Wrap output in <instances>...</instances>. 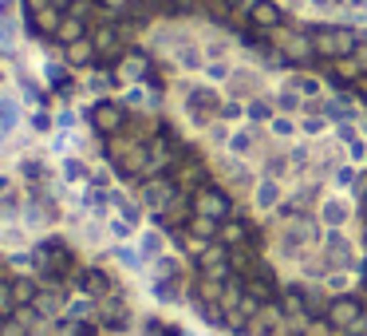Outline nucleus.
Returning <instances> with one entry per match:
<instances>
[{"label":"nucleus","mask_w":367,"mask_h":336,"mask_svg":"<svg viewBox=\"0 0 367 336\" xmlns=\"http://www.w3.org/2000/svg\"><path fill=\"white\" fill-rule=\"evenodd\" d=\"M12 309V297H9V289H0V312H9Z\"/></svg>","instance_id":"nucleus-1"},{"label":"nucleus","mask_w":367,"mask_h":336,"mask_svg":"<svg viewBox=\"0 0 367 336\" xmlns=\"http://www.w3.org/2000/svg\"><path fill=\"white\" fill-rule=\"evenodd\" d=\"M4 186H9V182H4V178H0V190H4Z\"/></svg>","instance_id":"nucleus-2"}]
</instances>
